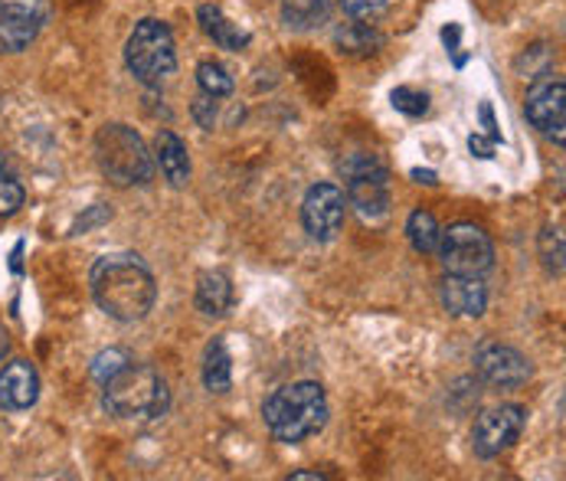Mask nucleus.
I'll return each instance as SVG.
<instances>
[{
    "label": "nucleus",
    "instance_id": "nucleus-1",
    "mask_svg": "<svg viewBox=\"0 0 566 481\" xmlns=\"http://www.w3.org/2000/svg\"><path fill=\"white\" fill-rule=\"evenodd\" d=\"M92 299L108 318L122 324L148 318L158 299L151 269L135 252H112L92 265Z\"/></svg>",
    "mask_w": 566,
    "mask_h": 481
},
{
    "label": "nucleus",
    "instance_id": "nucleus-2",
    "mask_svg": "<svg viewBox=\"0 0 566 481\" xmlns=\"http://www.w3.org/2000/svg\"><path fill=\"white\" fill-rule=\"evenodd\" d=\"M262 419H265L272 439L285 442V446H295V442L322 432L327 422L324 387L315 380H302V384H289V387L275 390L262 406Z\"/></svg>",
    "mask_w": 566,
    "mask_h": 481
},
{
    "label": "nucleus",
    "instance_id": "nucleus-3",
    "mask_svg": "<svg viewBox=\"0 0 566 481\" xmlns=\"http://www.w3.org/2000/svg\"><path fill=\"white\" fill-rule=\"evenodd\" d=\"M105 387V409L118 419H135V422H155L161 419L170 406V390L155 367L145 364H128L118 370Z\"/></svg>",
    "mask_w": 566,
    "mask_h": 481
},
{
    "label": "nucleus",
    "instance_id": "nucleus-4",
    "mask_svg": "<svg viewBox=\"0 0 566 481\" xmlns=\"http://www.w3.org/2000/svg\"><path fill=\"white\" fill-rule=\"evenodd\" d=\"M95 160H98V170L115 187H135L155 177V158L145 138L135 128L118 125V122L102 125L95 132Z\"/></svg>",
    "mask_w": 566,
    "mask_h": 481
},
{
    "label": "nucleus",
    "instance_id": "nucleus-5",
    "mask_svg": "<svg viewBox=\"0 0 566 481\" xmlns=\"http://www.w3.org/2000/svg\"><path fill=\"white\" fill-rule=\"evenodd\" d=\"M340 177L347 190V203L367 223H380L390 217L394 194H390V170L370 151H354L340 160Z\"/></svg>",
    "mask_w": 566,
    "mask_h": 481
},
{
    "label": "nucleus",
    "instance_id": "nucleus-6",
    "mask_svg": "<svg viewBox=\"0 0 566 481\" xmlns=\"http://www.w3.org/2000/svg\"><path fill=\"white\" fill-rule=\"evenodd\" d=\"M125 63L142 85L148 88L164 85L177 73V43H174L170 27L155 17H145L142 23H135L125 43Z\"/></svg>",
    "mask_w": 566,
    "mask_h": 481
},
{
    "label": "nucleus",
    "instance_id": "nucleus-7",
    "mask_svg": "<svg viewBox=\"0 0 566 481\" xmlns=\"http://www.w3.org/2000/svg\"><path fill=\"white\" fill-rule=\"evenodd\" d=\"M439 259L452 275H485L494 265V245L482 227L455 223L439 237Z\"/></svg>",
    "mask_w": 566,
    "mask_h": 481
},
{
    "label": "nucleus",
    "instance_id": "nucleus-8",
    "mask_svg": "<svg viewBox=\"0 0 566 481\" xmlns=\"http://www.w3.org/2000/svg\"><path fill=\"white\" fill-rule=\"evenodd\" d=\"M527 122L551 138L554 145H566V82L554 76H541L524 95Z\"/></svg>",
    "mask_w": 566,
    "mask_h": 481
},
{
    "label": "nucleus",
    "instance_id": "nucleus-9",
    "mask_svg": "<svg viewBox=\"0 0 566 481\" xmlns=\"http://www.w3.org/2000/svg\"><path fill=\"white\" fill-rule=\"evenodd\" d=\"M524 422H527V409L517 406V402H504V406L485 409L475 419V429H472L475 456L479 459H497L504 449H511L521 439Z\"/></svg>",
    "mask_w": 566,
    "mask_h": 481
},
{
    "label": "nucleus",
    "instance_id": "nucleus-10",
    "mask_svg": "<svg viewBox=\"0 0 566 481\" xmlns=\"http://www.w3.org/2000/svg\"><path fill=\"white\" fill-rule=\"evenodd\" d=\"M50 20V0H0V56L23 53Z\"/></svg>",
    "mask_w": 566,
    "mask_h": 481
},
{
    "label": "nucleus",
    "instance_id": "nucleus-11",
    "mask_svg": "<svg viewBox=\"0 0 566 481\" xmlns=\"http://www.w3.org/2000/svg\"><path fill=\"white\" fill-rule=\"evenodd\" d=\"M347 213V197L334 184H315L302 200V227L315 242L337 240Z\"/></svg>",
    "mask_w": 566,
    "mask_h": 481
},
{
    "label": "nucleus",
    "instance_id": "nucleus-12",
    "mask_svg": "<svg viewBox=\"0 0 566 481\" xmlns=\"http://www.w3.org/2000/svg\"><path fill=\"white\" fill-rule=\"evenodd\" d=\"M475 370L491 390H517L531 380V364L517 347L488 341L475 351Z\"/></svg>",
    "mask_w": 566,
    "mask_h": 481
},
{
    "label": "nucleus",
    "instance_id": "nucleus-13",
    "mask_svg": "<svg viewBox=\"0 0 566 481\" xmlns=\"http://www.w3.org/2000/svg\"><path fill=\"white\" fill-rule=\"evenodd\" d=\"M442 305L455 318H482L488 309V285L482 275H452L446 272L442 279Z\"/></svg>",
    "mask_w": 566,
    "mask_h": 481
},
{
    "label": "nucleus",
    "instance_id": "nucleus-14",
    "mask_svg": "<svg viewBox=\"0 0 566 481\" xmlns=\"http://www.w3.org/2000/svg\"><path fill=\"white\" fill-rule=\"evenodd\" d=\"M40 400V374L30 360H10L0 370V409L23 412Z\"/></svg>",
    "mask_w": 566,
    "mask_h": 481
},
{
    "label": "nucleus",
    "instance_id": "nucleus-15",
    "mask_svg": "<svg viewBox=\"0 0 566 481\" xmlns=\"http://www.w3.org/2000/svg\"><path fill=\"white\" fill-rule=\"evenodd\" d=\"M197 20H200V30H203L217 46H223V50L240 53V50H245V46L252 43L249 30H243L240 23H233L217 3H203V7L197 10Z\"/></svg>",
    "mask_w": 566,
    "mask_h": 481
},
{
    "label": "nucleus",
    "instance_id": "nucleus-16",
    "mask_svg": "<svg viewBox=\"0 0 566 481\" xmlns=\"http://www.w3.org/2000/svg\"><path fill=\"white\" fill-rule=\"evenodd\" d=\"M197 312L207 318H223L233 305V285L223 272H200L197 279Z\"/></svg>",
    "mask_w": 566,
    "mask_h": 481
},
{
    "label": "nucleus",
    "instance_id": "nucleus-17",
    "mask_svg": "<svg viewBox=\"0 0 566 481\" xmlns=\"http://www.w3.org/2000/svg\"><path fill=\"white\" fill-rule=\"evenodd\" d=\"M155 155L161 164V174L167 177L170 187H187L190 180V158H187V148L184 142L174 135V132H158V142H155Z\"/></svg>",
    "mask_w": 566,
    "mask_h": 481
},
{
    "label": "nucleus",
    "instance_id": "nucleus-18",
    "mask_svg": "<svg viewBox=\"0 0 566 481\" xmlns=\"http://www.w3.org/2000/svg\"><path fill=\"white\" fill-rule=\"evenodd\" d=\"M203 387L210 394H227L233 387V354L227 337H213L203 354Z\"/></svg>",
    "mask_w": 566,
    "mask_h": 481
},
{
    "label": "nucleus",
    "instance_id": "nucleus-19",
    "mask_svg": "<svg viewBox=\"0 0 566 481\" xmlns=\"http://www.w3.org/2000/svg\"><path fill=\"white\" fill-rule=\"evenodd\" d=\"M282 20L289 30H318L331 20V0H282Z\"/></svg>",
    "mask_w": 566,
    "mask_h": 481
},
{
    "label": "nucleus",
    "instance_id": "nucleus-20",
    "mask_svg": "<svg viewBox=\"0 0 566 481\" xmlns=\"http://www.w3.org/2000/svg\"><path fill=\"white\" fill-rule=\"evenodd\" d=\"M334 43L347 56H370L384 46V33L374 30L370 23H344L334 30Z\"/></svg>",
    "mask_w": 566,
    "mask_h": 481
},
{
    "label": "nucleus",
    "instance_id": "nucleus-21",
    "mask_svg": "<svg viewBox=\"0 0 566 481\" xmlns=\"http://www.w3.org/2000/svg\"><path fill=\"white\" fill-rule=\"evenodd\" d=\"M406 237H409L416 252L429 255V252L439 249L442 230H439V223H436V217H432L429 210H416V213L409 217V223H406Z\"/></svg>",
    "mask_w": 566,
    "mask_h": 481
},
{
    "label": "nucleus",
    "instance_id": "nucleus-22",
    "mask_svg": "<svg viewBox=\"0 0 566 481\" xmlns=\"http://www.w3.org/2000/svg\"><path fill=\"white\" fill-rule=\"evenodd\" d=\"M197 85H200V92L210 95V98H227V95L233 92V76H230L220 63L203 60V63L197 66Z\"/></svg>",
    "mask_w": 566,
    "mask_h": 481
},
{
    "label": "nucleus",
    "instance_id": "nucleus-23",
    "mask_svg": "<svg viewBox=\"0 0 566 481\" xmlns=\"http://www.w3.org/2000/svg\"><path fill=\"white\" fill-rule=\"evenodd\" d=\"M27 203V190L17 180V174L7 167V160L0 158V217H13L20 213V207Z\"/></svg>",
    "mask_w": 566,
    "mask_h": 481
},
{
    "label": "nucleus",
    "instance_id": "nucleus-24",
    "mask_svg": "<svg viewBox=\"0 0 566 481\" xmlns=\"http://www.w3.org/2000/svg\"><path fill=\"white\" fill-rule=\"evenodd\" d=\"M564 233H560V227H547L544 233H541V259H544V265H547V272H554V275H564Z\"/></svg>",
    "mask_w": 566,
    "mask_h": 481
},
{
    "label": "nucleus",
    "instance_id": "nucleus-25",
    "mask_svg": "<svg viewBox=\"0 0 566 481\" xmlns=\"http://www.w3.org/2000/svg\"><path fill=\"white\" fill-rule=\"evenodd\" d=\"M390 102H394L397 112H403L409 118H422V115L429 112V95L419 92V88H409V85L394 88V92H390Z\"/></svg>",
    "mask_w": 566,
    "mask_h": 481
},
{
    "label": "nucleus",
    "instance_id": "nucleus-26",
    "mask_svg": "<svg viewBox=\"0 0 566 481\" xmlns=\"http://www.w3.org/2000/svg\"><path fill=\"white\" fill-rule=\"evenodd\" d=\"M132 360H128V354L125 351H118V347H112V351H102L95 360H92V377L98 380V384H108L118 370H125Z\"/></svg>",
    "mask_w": 566,
    "mask_h": 481
},
{
    "label": "nucleus",
    "instance_id": "nucleus-27",
    "mask_svg": "<svg viewBox=\"0 0 566 481\" xmlns=\"http://www.w3.org/2000/svg\"><path fill=\"white\" fill-rule=\"evenodd\" d=\"M527 66V80H541V76H551V50L547 46H531L521 60H517V70Z\"/></svg>",
    "mask_w": 566,
    "mask_h": 481
},
{
    "label": "nucleus",
    "instance_id": "nucleus-28",
    "mask_svg": "<svg viewBox=\"0 0 566 481\" xmlns=\"http://www.w3.org/2000/svg\"><path fill=\"white\" fill-rule=\"evenodd\" d=\"M190 115H193V122H197L203 132H213V125H217V98L197 95L193 105H190Z\"/></svg>",
    "mask_w": 566,
    "mask_h": 481
},
{
    "label": "nucleus",
    "instance_id": "nucleus-29",
    "mask_svg": "<svg viewBox=\"0 0 566 481\" xmlns=\"http://www.w3.org/2000/svg\"><path fill=\"white\" fill-rule=\"evenodd\" d=\"M340 7H344V13H350L357 20H374L390 7V0H340Z\"/></svg>",
    "mask_w": 566,
    "mask_h": 481
},
{
    "label": "nucleus",
    "instance_id": "nucleus-30",
    "mask_svg": "<svg viewBox=\"0 0 566 481\" xmlns=\"http://www.w3.org/2000/svg\"><path fill=\"white\" fill-rule=\"evenodd\" d=\"M108 217H112V210L98 203V207H92V210H88L85 217H80V220L73 223V230H70V233H73V237H80V233H88L92 227H98V223H105Z\"/></svg>",
    "mask_w": 566,
    "mask_h": 481
},
{
    "label": "nucleus",
    "instance_id": "nucleus-31",
    "mask_svg": "<svg viewBox=\"0 0 566 481\" xmlns=\"http://www.w3.org/2000/svg\"><path fill=\"white\" fill-rule=\"evenodd\" d=\"M469 148H472V151H475L479 158H494V148L488 145L482 135H472V138H469Z\"/></svg>",
    "mask_w": 566,
    "mask_h": 481
},
{
    "label": "nucleus",
    "instance_id": "nucleus-32",
    "mask_svg": "<svg viewBox=\"0 0 566 481\" xmlns=\"http://www.w3.org/2000/svg\"><path fill=\"white\" fill-rule=\"evenodd\" d=\"M412 180H419V184H426V187H436V184H439L436 170H422V167L412 170Z\"/></svg>",
    "mask_w": 566,
    "mask_h": 481
},
{
    "label": "nucleus",
    "instance_id": "nucleus-33",
    "mask_svg": "<svg viewBox=\"0 0 566 481\" xmlns=\"http://www.w3.org/2000/svg\"><path fill=\"white\" fill-rule=\"evenodd\" d=\"M482 122H485V128H488V135H491V142H497L501 135H497V128H494V115H491V105H482Z\"/></svg>",
    "mask_w": 566,
    "mask_h": 481
},
{
    "label": "nucleus",
    "instance_id": "nucleus-34",
    "mask_svg": "<svg viewBox=\"0 0 566 481\" xmlns=\"http://www.w3.org/2000/svg\"><path fill=\"white\" fill-rule=\"evenodd\" d=\"M327 475L324 472H292L289 475V481H324Z\"/></svg>",
    "mask_w": 566,
    "mask_h": 481
},
{
    "label": "nucleus",
    "instance_id": "nucleus-35",
    "mask_svg": "<svg viewBox=\"0 0 566 481\" xmlns=\"http://www.w3.org/2000/svg\"><path fill=\"white\" fill-rule=\"evenodd\" d=\"M7 347H10V337H7V331H3V324H0V360H3V354H7Z\"/></svg>",
    "mask_w": 566,
    "mask_h": 481
}]
</instances>
